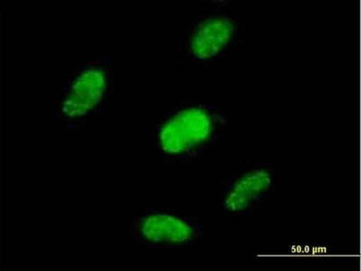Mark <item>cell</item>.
<instances>
[{"mask_svg":"<svg viewBox=\"0 0 361 271\" xmlns=\"http://www.w3.org/2000/svg\"><path fill=\"white\" fill-rule=\"evenodd\" d=\"M230 118L209 102L177 106L164 115L156 129L159 153L170 160L191 159L204 153L224 134Z\"/></svg>","mask_w":361,"mask_h":271,"instance_id":"cell-1","label":"cell"},{"mask_svg":"<svg viewBox=\"0 0 361 271\" xmlns=\"http://www.w3.org/2000/svg\"><path fill=\"white\" fill-rule=\"evenodd\" d=\"M275 188V168L267 161H254L219 187L221 210L227 216L253 215Z\"/></svg>","mask_w":361,"mask_h":271,"instance_id":"cell-2","label":"cell"},{"mask_svg":"<svg viewBox=\"0 0 361 271\" xmlns=\"http://www.w3.org/2000/svg\"><path fill=\"white\" fill-rule=\"evenodd\" d=\"M243 22L230 12L214 13L200 20L186 44L190 56L198 61L218 59L238 43Z\"/></svg>","mask_w":361,"mask_h":271,"instance_id":"cell-3","label":"cell"},{"mask_svg":"<svg viewBox=\"0 0 361 271\" xmlns=\"http://www.w3.org/2000/svg\"><path fill=\"white\" fill-rule=\"evenodd\" d=\"M134 225V231L142 241L164 246L192 244L202 232L201 222L170 208L148 213Z\"/></svg>","mask_w":361,"mask_h":271,"instance_id":"cell-4","label":"cell"},{"mask_svg":"<svg viewBox=\"0 0 361 271\" xmlns=\"http://www.w3.org/2000/svg\"><path fill=\"white\" fill-rule=\"evenodd\" d=\"M107 73L102 68H90L79 74L69 87L61 106L70 119L82 118L101 103L107 89Z\"/></svg>","mask_w":361,"mask_h":271,"instance_id":"cell-5","label":"cell"}]
</instances>
